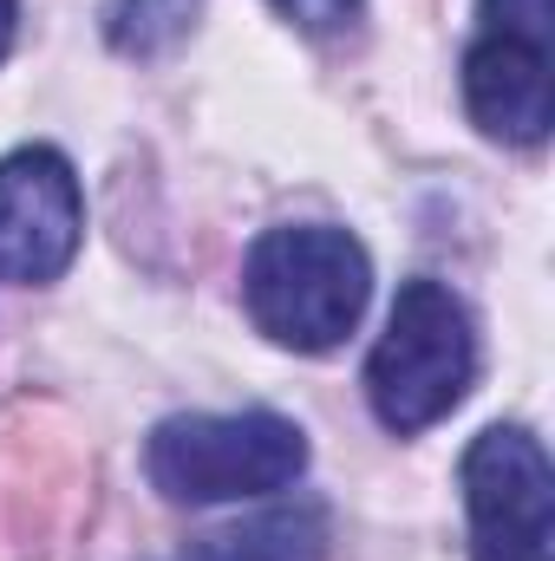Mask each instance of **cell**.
Returning a JSON list of instances; mask_svg holds the SVG:
<instances>
[{
    "label": "cell",
    "instance_id": "cell-1",
    "mask_svg": "<svg viewBox=\"0 0 555 561\" xmlns=\"http://www.w3.org/2000/svg\"><path fill=\"white\" fill-rule=\"evenodd\" d=\"M242 300H249V320L275 346L333 353L373 300V262L360 236L327 229V222L269 229L242 262Z\"/></svg>",
    "mask_w": 555,
    "mask_h": 561
},
{
    "label": "cell",
    "instance_id": "cell-7",
    "mask_svg": "<svg viewBox=\"0 0 555 561\" xmlns=\"http://www.w3.org/2000/svg\"><path fill=\"white\" fill-rule=\"evenodd\" d=\"M327 542H333L327 510L301 496V503H269V510L203 536L196 561H327Z\"/></svg>",
    "mask_w": 555,
    "mask_h": 561
},
{
    "label": "cell",
    "instance_id": "cell-3",
    "mask_svg": "<svg viewBox=\"0 0 555 561\" xmlns=\"http://www.w3.org/2000/svg\"><path fill=\"white\" fill-rule=\"evenodd\" d=\"M144 470L170 503H242L307 470V437L281 412H183L150 431Z\"/></svg>",
    "mask_w": 555,
    "mask_h": 561
},
{
    "label": "cell",
    "instance_id": "cell-10",
    "mask_svg": "<svg viewBox=\"0 0 555 561\" xmlns=\"http://www.w3.org/2000/svg\"><path fill=\"white\" fill-rule=\"evenodd\" d=\"M275 13L294 20L301 33H314V39H333V33H353L360 26L366 0H275Z\"/></svg>",
    "mask_w": 555,
    "mask_h": 561
},
{
    "label": "cell",
    "instance_id": "cell-4",
    "mask_svg": "<svg viewBox=\"0 0 555 561\" xmlns=\"http://www.w3.org/2000/svg\"><path fill=\"white\" fill-rule=\"evenodd\" d=\"M471 561H543L555 529L550 450L523 424H490L464 450Z\"/></svg>",
    "mask_w": 555,
    "mask_h": 561
},
{
    "label": "cell",
    "instance_id": "cell-8",
    "mask_svg": "<svg viewBox=\"0 0 555 561\" xmlns=\"http://www.w3.org/2000/svg\"><path fill=\"white\" fill-rule=\"evenodd\" d=\"M203 0H105V46L125 59H163L177 39H190Z\"/></svg>",
    "mask_w": 555,
    "mask_h": 561
},
{
    "label": "cell",
    "instance_id": "cell-11",
    "mask_svg": "<svg viewBox=\"0 0 555 561\" xmlns=\"http://www.w3.org/2000/svg\"><path fill=\"white\" fill-rule=\"evenodd\" d=\"M13 20H20V7L0 0V59H7V46H13Z\"/></svg>",
    "mask_w": 555,
    "mask_h": 561
},
{
    "label": "cell",
    "instance_id": "cell-2",
    "mask_svg": "<svg viewBox=\"0 0 555 561\" xmlns=\"http://www.w3.org/2000/svg\"><path fill=\"white\" fill-rule=\"evenodd\" d=\"M477 379V327L471 307L431 275H412L399 287L386 333L366 359V399L373 419L393 437H412L424 424L451 419Z\"/></svg>",
    "mask_w": 555,
    "mask_h": 561
},
{
    "label": "cell",
    "instance_id": "cell-9",
    "mask_svg": "<svg viewBox=\"0 0 555 561\" xmlns=\"http://www.w3.org/2000/svg\"><path fill=\"white\" fill-rule=\"evenodd\" d=\"M477 26L517 33V39H555V0H477Z\"/></svg>",
    "mask_w": 555,
    "mask_h": 561
},
{
    "label": "cell",
    "instance_id": "cell-6",
    "mask_svg": "<svg viewBox=\"0 0 555 561\" xmlns=\"http://www.w3.org/2000/svg\"><path fill=\"white\" fill-rule=\"evenodd\" d=\"M464 112H471V125L484 138L497 144H517V150L543 144L555 125L550 46L477 26V39L464 53Z\"/></svg>",
    "mask_w": 555,
    "mask_h": 561
},
{
    "label": "cell",
    "instance_id": "cell-5",
    "mask_svg": "<svg viewBox=\"0 0 555 561\" xmlns=\"http://www.w3.org/2000/svg\"><path fill=\"white\" fill-rule=\"evenodd\" d=\"M86 242V196L53 144L0 157V280L46 287L72 268Z\"/></svg>",
    "mask_w": 555,
    "mask_h": 561
}]
</instances>
